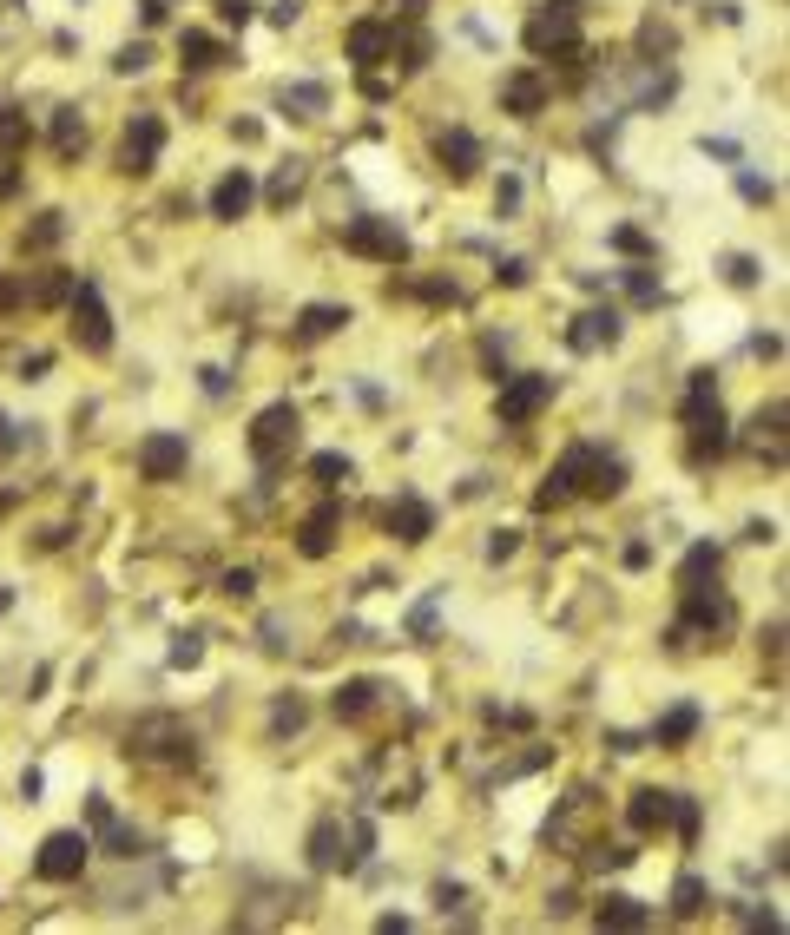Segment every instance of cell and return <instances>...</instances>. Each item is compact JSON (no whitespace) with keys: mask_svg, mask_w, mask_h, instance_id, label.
I'll return each mask as SVG.
<instances>
[{"mask_svg":"<svg viewBox=\"0 0 790 935\" xmlns=\"http://www.w3.org/2000/svg\"><path fill=\"white\" fill-rule=\"evenodd\" d=\"M626 488V461L619 455H606V448H593V442H573L567 455L553 461V475H547V488H540V508H553V501H567V494H619Z\"/></svg>","mask_w":790,"mask_h":935,"instance_id":"obj_1","label":"cell"},{"mask_svg":"<svg viewBox=\"0 0 790 935\" xmlns=\"http://www.w3.org/2000/svg\"><path fill=\"white\" fill-rule=\"evenodd\" d=\"M685 428H692V455H718L725 448V402H718L711 369H698L685 382Z\"/></svg>","mask_w":790,"mask_h":935,"instance_id":"obj_2","label":"cell"},{"mask_svg":"<svg viewBox=\"0 0 790 935\" xmlns=\"http://www.w3.org/2000/svg\"><path fill=\"white\" fill-rule=\"evenodd\" d=\"M343 251L376 257V264H402V257H409V231H402L395 218H349Z\"/></svg>","mask_w":790,"mask_h":935,"instance_id":"obj_3","label":"cell"},{"mask_svg":"<svg viewBox=\"0 0 790 935\" xmlns=\"http://www.w3.org/2000/svg\"><path fill=\"white\" fill-rule=\"evenodd\" d=\"M66 310H73V343L86 349V356H106L112 349V310H106V297H99V284H79L73 297H66Z\"/></svg>","mask_w":790,"mask_h":935,"instance_id":"obj_4","label":"cell"},{"mask_svg":"<svg viewBox=\"0 0 790 935\" xmlns=\"http://www.w3.org/2000/svg\"><path fill=\"white\" fill-rule=\"evenodd\" d=\"M297 428H303L297 422V402H270V409L251 422V455L264 461V468H277V461L297 448Z\"/></svg>","mask_w":790,"mask_h":935,"instance_id":"obj_5","label":"cell"},{"mask_svg":"<svg viewBox=\"0 0 790 935\" xmlns=\"http://www.w3.org/2000/svg\"><path fill=\"white\" fill-rule=\"evenodd\" d=\"M86 830H53L47 843H40V856H33V876L40 883H73L79 870H86Z\"/></svg>","mask_w":790,"mask_h":935,"instance_id":"obj_6","label":"cell"},{"mask_svg":"<svg viewBox=\"0 0 790 935\" xmlns=\"http://www.w3.org/2000/svg\"><path fill=\"white\" fill-rule=\"evenodd\" d=\"M547 402H553V376H501V402H494V415H501L507 428H521V422H534Z\"/></svg>","mask_w":790,"mask_h":935,"instance_id":"obj_7","label":"cell"},{"mask_svg":"<svg viewBox=\"0 0 790 935\" xmlns=\"http://www.w3.org/2000/svg\"><path fill=\"white\" fill-rule=\"evenodd\" d=\"M158 145H165V126H158V112H132L126 145H119V165H126V172H152V165H158Z\"/></svg>","mask_w":790,"mask_h":935,"instance_id":"obj_8","label":"cell"},{"mask_svg":"<svg viewBox=\"0 0 790 935\" xmlns=\"http://www.w3.org/2000/svg\"><path fill=\"white\" fill-rule=\"evenodd\" d=\"M139 475L145 481H178L185 475V435H145L139 442Z\"/></svg>","mask_w":790,"mask_h":935,"instance_id":"obj_9","label":"cell"},{"mask_svg":"<svg viewBox=\"0 0 790 935\" xmlns=\"http://www.w3.org/2000/svg\"><path fill=\"white\" fill-rule=\"evenodd\" d=\"M527 47H534V53H573V47H580L573 14H553V7H540V14L527 20Z\"/></svg>","mask_w":790,"mask_h":935,"instance_id":"obj_10","label":"cell"},{"mask_svg":"<svg viewBox=\"0 0 790 935\" xmlns=\"http://www.w3.org/2000/svg\"><path fill=\"white\" fill-rule=\"evenodd\" d=\"M632 830L639 837H652V830H672V817H679V791H632Z\"/></svg>","mask_w":790,"mask_h":935,"instance_id":"obj_11","label":"cell"},{"mask_svg":"<svg viewBox=\"0 0 790 935\" xmlns=\"http://www.w3.org/2000/svg\"><path fill=\"white\" fill-rule=\"evenodd\" d=\"M251 198H257V185H251V172L237 165V172H224L218 191H211V218H218V224H237L244 211H251Z\"/></svg>","mask_w":790,"mask_h":935,"instance_id":"obj_12","label":"cell"},{"mask_svg":"<svg viewBox=\"0 0 790 935\" xmlns=\"http://www.w3.org/2000/svg\"><path fill=\"white\" fill-rule=\"evenodd\" d=\"M501 106L514 112V119H534V112L547 106V80H540V73H507L501 80Z\"/></svg>","mask_w":790,"mask_h":935,"instance_id":"obj_13","label":"cell"},{"mask_svg":"<svg viewBox=\"0 0 790 935\" xmlns=\"http://www.w3.org/2000/svg\"><path fill=\"white\" fill-rule=\"evenodd\" d=\"M389 47H395V33L382 27V20H356V27H349V60L356 66H376Z\"/></svg>","mask_w":790,"mask_h":935,"instance_id":"obj_14","label":"cell"},{"mask_svg":"<svg viewBox=\"0 0 790 935\" xmlns=\"http://www.w3.org/2000/svg\"><path fill=\"white\" fill-rule=\"evenodd\" d=\"M343 323H349L343 303H310V310L297 317V343H323V336H336Z\"/></svg>","mask_w":790,"mask_h":935,"instance_id":"obj_15","label":"cell"},{"mask_svg":"<svg viewBox=\"0 0 790 935\" xmlns=\"http://www.w3.org/2000/svg\"><path fill=\"white\" fill-rule=\"evenodd\" d=\"M389 527H395L402 540H428V527H435V508H428V501H415V494H402V501L389 508Z\"/></svg>","mask_w":790,"mask_h":935,"instance_id":"obj_16","label":"cell"},{"mask_svg":"<svg viewBox=\"0 0 790 935\" xmlns=\"http://www.w3.org/2000/svg\"><path fill=\"white\" fill-rule=\"evenodd\" d=\"M297 547H303V560H323V554H330V547H336V508H316L310 521H303Z\"/></svg>","mask_w":790,"mask_h":935,"instance_id":"obj_17","label":"cell"},{"mask_svg":"<svg viewBox=\"0 0 790 935\" xmlns=\"http://www.w3.org/2000/svg\"><path fill=\"white\" fill-rule=\"evenodd\" d=\"M573 349H600V343H619V310H586L580 330L567 336Z\"/></svg>","mask_w":790,"mask_h":935,"instance_id":"obj_18","label":"cell"},{"mask_svg":"<svg viewBox=\"0 0 790 935\" xmlns=\"http://www.w3.org/2000/svg\"><path fill=\"white\" fill-rule=\"evenodd\" d=\"M442 165H448L455 178H468L474 165H481V139H474V132H461V126L442 132Z\"/></svg>","mask_w":790,"mask_h":935,"instance_id":"obj_19","label":"cell"},{"mask_svg":"<svg viewBox=\"0 0 790 935\" xmlns=\"http://www.w3.org/2000/svg\"><path fill=\"white\" fill-rule=\"evenodd\" d=\"M79 145H86V119H79V106H60L53 112V152H60V159H79Z\"/></svg>","mask_w":790,"mask_h":935,"instance_id":"obj_20","label":"cell"},{"mask_svg":"<svg viewBox=\"0 0 790 935\" xmlns=\"http://www.w3.org/2000/svg\"><path fill=\"white\" fill-rule=\"evenodd\" d=\"M376 692H382L376 679H349L343 692H336V718H369L376 712Z\"/></svg>","mask_w":790,"mask_h":935,"instance_id":"obj_21","label":"cell"},{"mask_svg":"<svg viewBox=\"0 0 790 935\" xmlns=\"http://www.w3.org/2000/svg\"><path fill=\"white\" fill-rule=\"evenodd\" d=\"M692 731H698V705H672V712L659 718V731H652V738H659L665 751H679L685 738H692Z\"/></svg>","mask_w":790,"mask_h":935,"instance_id":"obj_22","label":"cell"},{"mask_svg":"<svg viewBox=\"0 0 790 935\" xmlns=\"http://www.w3.org/2000/svg\"><path fill=\"white\" fill-rule=\"evenodd\" d=\"M600 922H613V929H646L652 909L639 903V896H606V903H600Z\"/></svg>","mask_w":790,"mask_h":935,"instance_id":"obj_23","label":"cell"},{"mask_svg":"<svg viewBox=\"0 0 790 935\" xmlns=\"http://www.w3.org/2000/svg\"><path fill=\"white\" fill-rule=\"evenodd\" d=\"M178 60H185L191 73H205V66H218V60H224V47L211 40V33H178Z\"/></svg>","mask_w":790,"mask_h":935,"instance_id":"obj_24","label":"cell"},{"mask_svg":"<svg viewBox=\"0 0 790 935\" xmlns=\"http://www.w3.org/2000/svg\"><path fill=\"white\" fill-rule=\"evenodd\" d=\"M705 580H718V547H692V554H685V567H679V587H685V593L705 587Z\"/></svg>","mask_w":790,"mask_h":935,"instance_id":"obj_25","label":"cell"},{"mask_svg":"<svg viewBox=\"0 0 790 935\" xmlns=\"http://www.w3.org/2000/svg\"><path fill=\"white\" fill-rule=\"evenodd\" d=\"M336 843H343V830H336V824H316L310 830V863H316V870H336V863H343Z\"/></svg>","mask_w":790,"mask_h":935,"instance_id":"obj_26","label":"cell"},{"mask_svg":"<svg viewBox=\"0 0 790 935\" xmlns=\"http://www.w3.org/2000/svg\"><path fill=\"white\" fill-rule=\"evenodd\" d=\"M60 238H66V218H60V211H47L40 224H27V238H20V244H27V251H53Z\"/></svg>","mask_w":790,"mask_h":935,"instance_id":"obj_27","label":"cell"},{"mask_svg":"<svg viewBox=\"0 0 790 935\" xmlns=\"http://www.w3.org/2000/svg\"><path fill=\"white\" fill-rule=\"evenodd\" d=\"M672 909H679V916H705V883H698L692 870L672 883Z\"/></svg>","mask_w":790,"mask_h":935,"instance_id":"obj_28","label":"cell"},{"mask_svg":"<svg viewBox=\"0 0 790 935\" xmlns=\"http://www.w3.org/2000/svg\"><path fill=\"white\" fill-rule=\"evenodd\" d=\"M66 297H73V277H66V270L33 277V290H27V303H66Z\"/></svg>","mask_w":790,"mask_h":935,"instance_id":"obj_29","label":"cell"},{"mask_svg":"<svg viewBox=\"0 0 790 935\" xmlns=\"http://www.w3.org/2000/svg\"><path fill=\"white\" fill-rule=\"evenodd\" d=\"M297 191H303V159H290L284 172L270 178V205H290V198H297Z\"/></svg>","mask_w":790,"mask_h":935,"instance_id":"obj_30","label":"cell"},{"mask_svg":"<svg viewBox=\"0 0 790 935\" xmlns=\"http://www.w3.org/2000/svg\"><path fill=\"white\" fill-rule=\"evenodd\" d=\"M20 145H27V119H20V112H0V159L20 152Z\"/></svg>","mask_w":790,"mask_h":935,"instance_id":"obj_31","label":"cell"},{"mask_svg":"<svg viewBox=\"0 0 790 935\" xmlns=\"http://www.w3.org/2000/svg\"><path fill=\"white\" fill-rule=\"evenodd\" d=\"M284 106H303V112H323V106H330V93H323V86H284Z\"/></svg>","mask_w":790,"mask_h":935,"instance_id":"obj_32","label":"cell"},{"mask_svg":"<svg viewBox=\"0 0 790 935\" xmlns=\"http://www.w3.org/2000/svg\"><path fill=\"white\" fill-rule=\"evenodd\" d=\"M119 73H145V66H152V47H145V40H132V47H119Z\"/></svg>","mask_w":790,"mask_h":935,"instance_id":"obj_33","label":"cell"},{"mask_svg":"<svg viewBox=\"0 0 790 935\" xmlns=\"http://www.w3.org/2000/svg\"><path fill=\"white\" fill-rule=\"evenodd\" d=\"M626 284H632L639 303H659V277H652V270H626Z\"/></svg>","mask_w":790,"mask_h":935,"instance_id":"obj_34","label":"cell"},{"mask_svg":"<svg viewBox=\"0 0 790 935\" xmlns=\"http://www.w3.org/2000/svg\"><path fill=\"white\" fill-rule=\"evenodd\" d=\"M310 475H316V481H343V475H349V461H343V455H316V461H310Z\"/></svg>","mask_w":790,"mask_h":935,"instance_id":"obj_35","label":"cell"},{"mask_svg":"<svg viewBox=\"0 0 790 935\" xmlns=\"http://www.w3.org/2000/svg\"><path fill=\"white\" fill-rule=\"evenodd\" d=\"M409 633H415V639H428V633H435V600H422V606L409 613Z\"/></svg>","mask_w":790,"mask_h":935,"instance_id":"obj_36","label":"cell"},{"mask_svg":"<svg viewBox=\"0 0 790 935\" xmlns=\"http://www.w3.org/2000/svg\"><path fill=\"white\" fill-rule=\"evenodd\" d=\"M613 244H619L626 257H639V251H646V231H632V224H619V231H613Z\"/></svg>","mask_w":790,"mask_h":935,"instance_id":"obj_37","label":"cell"},{"mask_svg":"<svg viewBox=\"0 0 790 935\" xmlns=\"http://www.w3.org/2000/svg\"><path fill=\"white\" fill-rule=\"evenodd\" d=\"M514 547H521V534H514V527H501V534L488 540V560H507V554H514Z\"/></svg>","mask_w":790,"mask_h":935,"instance_id":"obj_38","label":"cell"},{"mask_svg":"<svg viewBox=\"0 0 790 935\" xmlns=\"http://www.w3.org/2000/svg\"><path fill=\"white\" fill-rule=\"evenodd\" d=\"M303 725V698H284V705H277V731H297Z\"/></svg>","mask_w":790,"mask_h":935,"instance_id":"obj_39","label":"cell"},{"mask_svg":"<svg viewBox=\"0 0 790 935\" xmlns=\"http://www.w3.org/2000/svg\"><path fill=\"white\" fill-rule=\"evenodd\" d=\"M198 659H205V646H198V639H178V646H172V666H198Z\"/></svg>","mask_w":790,"mask_h":935,"instance_id":"obj_40","label":"cell"},{"mask_svg":"<svg viewBox=\"0 0 790 935\" xmlns=\"http://www.w3.org/2000/svg\"><path fill=\"white\" fill-rule=\"evenodd\" d=\"M731 284H758V257H731Z\"/></svg>","mask_w":790,"mask_h":935,"instance_id":"obj_41","label":"cell"},{"mask_svg":"<svg viewBox=\"0 0 790 935\" xmlns=\"http://www.w3.org/2000/svg\"><path fill=\"white\" fill-rule=\"evenodd\" d=\"M251 587H257L251 573H224V593H231V600H251Z\"/></svg>","mask_w":790,"mask_h":935,"instance_id":"obj_42","label":"cell"},{"mask_svg":"<svg viewBox=\"0 0 790 935\" xmlns=\"http://www.w3.org/2000/svg\"><path fill=\"white\" fill-rule=\"evenodd\" d=\"M218 14L231 20V27H244V20H251V0H218Z\"/></svg>","mask_w":790,"mask_h":935,"instance_id":"obj_43","label":"cell"},{"mask_svg":"<svg viewBox=\"0 0 790 935\" xmlns=\"http://www.w3.org/2000/svg\"><path fill=\"white\" fill-rule=\"evenodd\" d=\"M297 14H303V0H277V7H270V20H277V27H290Z\"/></svg>","mask_w":790,"mask_h":935,"instance_id":"obj_44","label":"cell"},{"mask_svg":"<svg viewBox=\"0 0 790 935\" xmlns=\"http://www.w3.org/2000/svg\"><path fill=\"white\" fill-rule=\"evenodd\" d=\"M389 7H395V14H422L428 0H389Z\"/></svg>","mask_w":790,"mask_h":935,"instance_id":"obj_45","label":"cell"},{"mask_svg":"<svg viewBox=\"0 0 790 935\" xmlns=\"http://www.w3.org/2000/svg\"><path fill=\"white\" fill-rule=\"evenodd\" d=\"M0 448H14V435H7V422H0Z\"/></svg>","mask_w":790,"mask_h":935,"instance_id":"obj_46","label":"cell"}]
</instances>
